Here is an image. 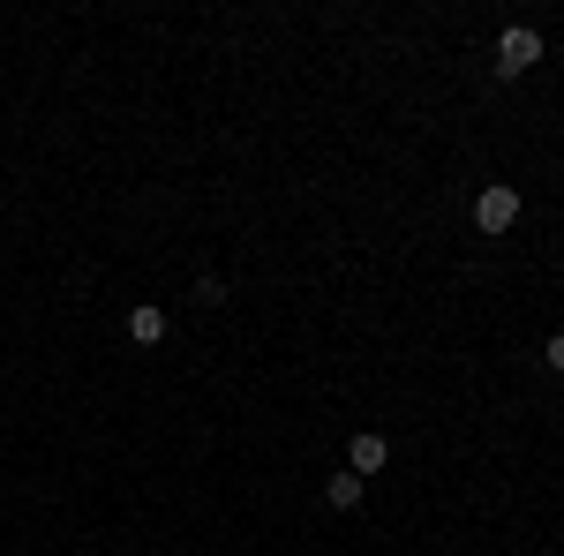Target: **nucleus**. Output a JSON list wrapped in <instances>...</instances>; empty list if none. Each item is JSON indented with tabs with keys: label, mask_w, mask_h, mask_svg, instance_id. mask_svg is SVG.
I'll list each match as a JSON object with an SVG mask.
<instances>
[{
	"label": "nucleus",
	"mask_w": 564,
	"mask_h": 556,
	"mask_svg": "<svg viewBox=\"0 0 564 556\" xmlns=\"http://www.w3.org/2000/svg\"><path fill=\"white\" fill-rule=\"evenodd\" d=\"M475 226H481V233H512V226H520V188L489 181V188L475 196Z\"/></svg>",
	"instance_id": "nucleus-1"
},
{
	"label": "nucleus",
	"mask_w": 564,
	"mask_h": 556,
	"mask_svg": "<svg viewBox=\"0 0 564 556\" xmlns=\"http://www.w3.org/2000/svg\"><path fill=\"white\" fill-rule=\"evenodd\" d=\"M542 61V31H527V23H512L505 39H497V76H527Z\"/></svg>",
	"instance_id": "nucleus-2"
},
{
	"label": "nucleus",
	"mask_w": 564,
	"mask_h": 556,
	"mask_svg": "<svg viewBox=\"0 0 564 556\" xmlns=\"http://www.w3.org/2000/svg\"><path fill=\"white\" fill-rule=\"evenodd\" d=\"M384 459H391V444L377 436V428H361V436L347 444V473H361V481H369V473H384Z\"/></svg>",
	"instance_id": "nucleus-3"
},
{
	"label": "nucleus",
	"mask_w": 564,
	"mask_h": 556,
	"mask_svg": "<svg viewBox=\"0 0 564 556\" xmlns=\"http://www.w3.org/2000/svg\"><path fill=\"white\" fill-rule=\"evenodd\" d=\"M129 339L135 346H159V339H166V308H159V301H135V308H129Z\"/></svg>",
	"instance_id": "nucleus-4"
},
{
	"label": "nucleus",
	"mask_w": 564,
	"mask_h": 556,
	"mask_svg": "<svg viewBox=\"0 0 564 556\" xmlns=\"http://www.w3.org/2000/svg\"><path fill=\"white\" fill-rule=\"evenodd\" d=\"M361 489H369L361 473H332V481H324V497H332V512H354V504H361Z\"/></svg>",
	"instance_id": "nucleus-5"
},
{
	"label": "nucleus",
	"mask_w": 564,
	"mask_h": 556,
	"mask_svg": "<svg viewBox=\"0 0 564 556\" xmlns=\"http://www.w3.org/2000/svg\"><path fill=\"white\" fill-rule=\"evenodd\" d=\"M542 369H557V377H564V331H557L550 346H542Z\"/></svg>",
	"instance_id": "nucleus-6"
}]
</instances>
